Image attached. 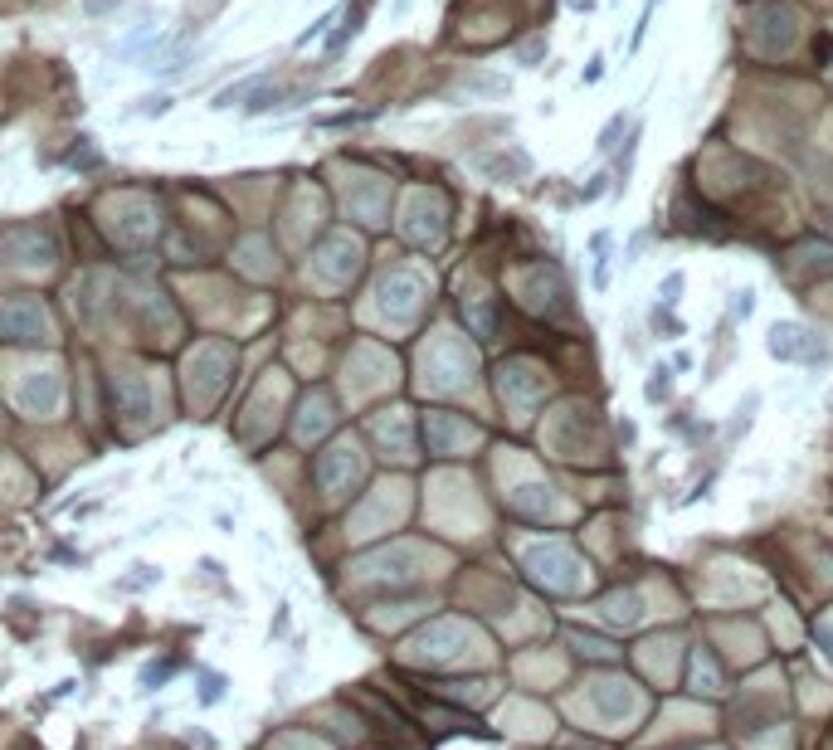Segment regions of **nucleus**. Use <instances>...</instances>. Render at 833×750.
Segmentation results:
<instances>
[{
    "label": "nucleus",
    "instance_id": "nucleus-11",
    "mask_svg": "<svg viewBox=\"0 0 833 750\" xmlns=\"http://www.w3.org/2000/svg\"><path fill=\"white\" fill-rule=\"evenodd\" d=\"M147 44H161V30H156V25H142V30H132V35H127V39H122V44L113 49V54H117V59H137V54H142Z\"/></svg>",
    "mask_w": 833,
    "mask_h": 750
},
{
    "label": "nucleus",
    "instance_id": "nucleus-9",
    "mask_svg": "<svg viewBox=\"0 0 833 750\" xmlns=\"http://www.w3.org/2000/svg\"><path fill=\"white\" fill-rule=\"evenodd\" d=\"M288 103V93L278 88V83H259L254 93H249V117H264V113H273V108H283Z\"/></svg>",
    "mask_w": 833,
    "mask_h": 750
},
{
    "label": "nucleus",
    "instance_id": "nucleus-8",
    "mask_svg": "<svg viewBox=\"0 0 833 750\" xmlns=\"http://www.w3.org/2000/svg\"><path fill=\"white\" fill-rule=\"evenodd\" d=\"M756 410H760V395H756V390H751V395H741V405H736L731 424H726V439H731V444H736V439H746V429H751Z\"/></svg>",
    "mask_w": 833,
    "mask_h": 750
},
{
    "label": "nucleus",
    "instance_id": "nucleus-14",
    "mask_svg": "<svg viewBox=\"0 0 833 750\" xmlns=\"http://www.w3.org/2000/svg\"><path fill=\"white\" fill-rule=\"evenodd\" d=\"M463 88L468 93H512V78H502V74H473V78H463Z\"/></svg>",
    "mask_w": 833,
    "mask_h": 750
},
{
    "label": "nucleus",
    "instance_id": "nucleus-2",
    "mask_svg": "<svg viewBox=\"0 0 833 750\" xmlns=\"http://www.w3.org/2000/svg\"><path fill=\"white\" fill-rule=\"evenodd\" d=\"M0 332L10 341H44L49 337V317L35 298H10L0 302Z\"/></svg>",
    "mask_w": 833,
    "mask_h": 750
},
{
    "label": "nucleus",
    "instance_id": "nucleus-7",
    "mask_svg": "<svg viewBox=\"0 0 833 750\" xmlns=\"http://www.w3.org/2000/svg\"><path fill=\"white\" fill-rule=\"evenodd\" d=\"M152 585H161V565H132V575H122V580H117L113 590L117 595H137V590H152Z\"/></svg>",
    "mask_w": 833,
    "mask_h": 750
},
{
    "label": "nucleus",
    "instance_id": "nucleus-19",
    "mask_svg": "<svg viewBox=\"0 0 833 750\" xmlns=\"http://www.w3.org/2000/svg\"><path fill=\"white\" fill-rule=\"evenodd\" d=\"M541 54H546V39L536 35V39H527V44L517 49V64H527V69H536V59H541Z\"/></svg>",
    "mask_w": 833,
    "mask_h": 750
},
{
    "label": "nucleus",
    "instance_id": "nucleus-6",
    "mask_svg": "<svg viewBox=\"0 0 833 750\" xmlns=\"http://www.w3.org/2000/svg\"><path fill=\"white\" fill-rule=\"evenodd\" d=\"M195 702L200 707H215V702H225V687H229V677L225 673H215V668H195Z\"/></svg>",
    "mask_w": 833,
    "mask_h": 750
},
{
    "label": "nucleus",
    "instance_id": "nucleus-13",
    "mask_svg": "<svg viewBox=\"0 0 833 750\" xmlns=\"http://www.w3.org/2000/svg\"><path fill=\"white\" fill-rule=\"evenodd\" d=\"M176 668H181V663H171V658H166V663H147L142 677H137V692H156V687H166V682L176 677Z\"/></svg>",
    "mask_w": 833,
    "mask_h": 750
},
{
    "label": "nucleus",
    "instance_id": "nucleus-23",
    "mask_svg": "<svg viewBox=\"0 0 833 750\" xmlns=\"http://www.w3.org/2000/svg\"><path fill=\"white\" fill-rule=\"evenodd\" d=\"M600 74H605V54H595V59H590V69H585V83H595Z\"/></svg>",
    "mask_w": 833,
    "mask_h": 750
},
{
    "label": "nucleus",
    "instance_id": "nucleus-5",
    "mask_svg": "<svg viewBox=\"0 0 833 750\" xmlns=\"http://www.w3.org/2000/svg\"><path fill=\"white\" fill-rule=\"evenodd\" d=\"M590 254H595V273H590V283L605 293L609 278H614V239H609V234H590Z\"/></svg>",
    "mask_w": 833,
    "mask_h": 750
},
{
    "label": "nucleus",
    "instance_id": "nucleus-3",
    "mask_svg": "<svg viewBox=\"0 0 833 750\" xmlns=\"http://www.w3.org/2000/svg\"><path fill=\"white\" fill-rule=\"evenodd\" d=\"M765 346H770L775 361H824V346L814 341V332H809V327H795V322H775Z\"/></svg>",
    "mask_w": 833,
    "mask_h": 750
},
{
    "label": "nucleus",
    "instance_id": "nucleus-10",
    "mask_svg": "<svg viewBox=\"0 0 833 750\" xmlns=\"http://www.w3.org/2000/svg\"><path fill=\"white\" fill-rule=\"evenodd\" d=\"M259 83H264V78H239V83H229V88L215 93V103H210V108H215V113H229V108H234V103H244Z\"/></svg>",
    "mask_w": 833,
    "mask_h": 750
},
{
    "label": "nucleus",
    "instance_id": "nucleus-17",
    "mask_svg": "<svg viewBox=\"0 0 833 750\" xmlns=\"http://www.w3.org/2000/svg\"><path fill=\"white\" fill-rule=\"evenodd\" d=\"M137 117H166L171 113V93H152V98H137Z\"/></svg>",
    "mask_w": 833,
    "mask_h": 750
},
{
    "label": "nucleus",
    "instance_id": "nucleus-18",
    "mask_svg": "<svg viewBox=\"0 0 833 750\" xmlns=\"http://www.w3.org/2000/svg\"><path fill=\"white\" fill-rule=\"evenodd\" d=\"M332 25H337V10H327V15H317V20H312V25H307L303 35H298V44H312V39L332 35Z\"/></svg>",
    "mask_w": 833,
    "mask_h": 750
},
{
    "label": "nucleus",
    "instance_id": "nucleus-12",
    "mask_svg": "<svg viewBox=\"0 0 833 750\" xmlns=\"http://www.w3.org/2000/svg\"><path fill=\"white\" fill-rule=\"evenodd\" d=\"M673 395V366L663 361V366H653V375H648V385H644V400L648 405H663Z\"/></svg>",
    "mask_w": 833,
    "mask_h": 750
},
{
    "label": "nucleus",
    "instance_id": "nucleus-16",
    "mask_svg": "<svg viewBox=\"0 0 833 750\" xmlns=\"http://www.w3.org/2000/svg\"><path fill=\"white\" fill-rule=\"evenodd\" d=\"M624 132H629V117H624V113H614V117L605 122V127H600V142H595V147H600V151L609 156V151H614L619 142H624Z\"/></svg>",
    "mask_w": 833,
    "mask_h": 750
},
{
    "label": "nucleus",
    "instance_id": "nucleus-22",
    "mask_svg": "<svg viewBox=\"0 0 833 750\" xmlns=\"http://www.w3.org/2000/svg\"><path fill=\"white\" fill-rule=\"evenodd\" d=\"M668 366H673V375H687V371H692V356H687V351H678Z\"/></svg>",
    "mask_w": 833,
    "mask_h": 750
},
{
    "label": "nucleus",
    "instance_id": "nucleus-4",
    "mask_svg": "<svg viewBox=\"0 0 833 750\" xmlns=\"http://www.w3.org/2000/svg\"><path fill=\"white\" fill-rule=\"evenodd\" d=\"M478 171L493 176V181H522V176H531V156L517 147L497 151V156H478Z\"/></svg>",
    "mask_w": 833,
    "mask_h": 750
},
{
    "label": "nucleus",
    "instance_id": "nucleus-20",
    "mask_svg": "<svg viewBox=\"0 0 833 750\" xmlns=\"http://www.w3.org/2000/svg\"><path fill=\"white\" fill-rule=\"evenodd\" d=\"M751 307H756V293H751V288H741L736 302H731V312H736V317H751Z\"/></svg>",
    "mask_w": 833,
    "mask_h": 750
},
{
    "label": "nucleus",
    "instance_id": "nucleus-1",
    "mask_svg": "<svg viewBox=\"0 0 833 750\" xmlns=\"http://www.w3.org/2000/svg\"><path fill=\"white\" fill-rule=\"evenodd\" d=\"M746 35L760 54H785L799 39V10L785 5V0H760L746 15Z\"/></svg>",
    "mask_w": 833,
    "mask_h": 750
},
{
    "label": "nucleus",
    "instance_id": "nucleus-21",
    "mask_svg": "<svg viewBox=\"0 0 833 750\" xmlns=\"http://www.w3.org/2000/svg\"><path fill=\"white\" fill-rule=\"evenodd\" d=\"M117 5H122V0H83V15L98 20V15H108V10H117Z\"/></svg>",
    "mask_w": 833,
    "mask_h": 750
},
{
    "label": "nucleus",
    "instance_id": "nucleus-15",
    "mask_svg": "<svg viewBox=\"0 0 833 750\" xmlns=\"http://www.w3.org/2000/svg\"><path fill=\"white\" fill-rule=\"evenodd\" d=\"M682 293H687V278H682L678 268H673V273H663V283H658V307H678Z\"/></svg>",
    "mask_w": 833,
    "mask_h": 750
}]
</instances>
